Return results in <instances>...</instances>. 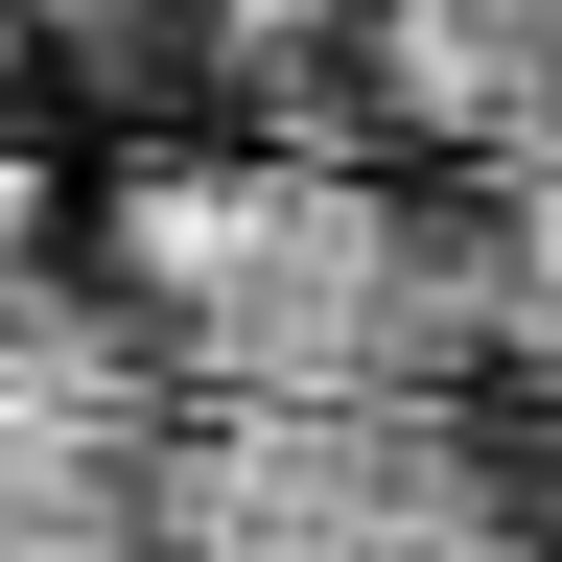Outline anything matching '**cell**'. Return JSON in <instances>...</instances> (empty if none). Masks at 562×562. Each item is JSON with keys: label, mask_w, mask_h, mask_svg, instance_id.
<instances>
[{"label": "cell", "mask_w": 562, "mask_h": 562, "mask_svg": "<svg viewBox=\"0 0 562 562\" xmlns=\"http://www.w3.org/2000/svg\"><path fill=\"white\" fill-rule=\"evenodd\" d=\"M351 70H375L398 140H539L562 117V0H351Z\"/></svg>", "instance_id": "6da1fadb"}]
</instances>
